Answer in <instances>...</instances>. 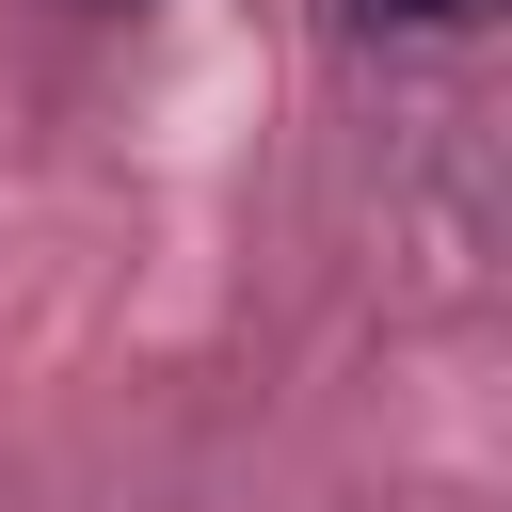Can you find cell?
<instances>
[{
  "label": "cell",
  "instance_id": "obj_1",
  "mask_svg": "<svg viewBox=\"0 0 512 512\" xmlns=\"http://www.w3.org/2000/svg\"><path fill=\"white\" fill-rule=\"evenodd\" d=\"M368 16H400V32H464V16H496V0H368Z\"/></svg>",
  "mask_w": 512,
  "mask_h": 512
}]
</instances>
